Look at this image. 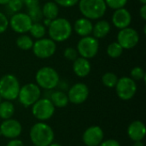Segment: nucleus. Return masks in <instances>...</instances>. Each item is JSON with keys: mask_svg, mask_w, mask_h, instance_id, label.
<instances>
[{"mask_svg": "<svg viewBox=\"0 0 146 146\" xmlns=\"http://www.w3.org/2000/svg\"><path fill=\"white\" fill-rule=\"evenodd\" d=\"M73 32V27L66 18H56L51 21L48 27L50 38L56 42H63L70 38Z\"/></svg>", "mask_w": 146, "mask_h": 146, "instance_id": "obj_1", "label": "nucleus"}, {"mask_svg": "<svg viewBox=\"0 0 146 146\" xmlns=\"http://www.w3.org/2000/svg\"><path fill=\"white\" fill-rule=\"evenodd\" d=\"M78 3L82 15L91 21L102 18L107 10L104 0H80Z\"/></svg>", "mask_w": 146, "mask_h": 146, "instance_id": "obj_2", "label": "nucleus"}, {"mask_svg": "<svg viewBox=\"0 0 146 146\" xmlns=\"http://www.w3.org/2000/svg\"><path fill=\"white\" fill-rule=\"evenodd\" d=\"M30 139L34 145L49 146L54 139V133L49 125L38 122L30 130Z\"/></svg>", "mask_w": 146, "mask_h": 146, "instance_id": "obj_3", "label": "nucleus"}, {"mask_svg": "<svg viewBox=\"0 0 146 146\" xmlns=\"http://www.w3.org/2000/svg\"><path fill=\"white\" fill-rule=\"evenodd\" d=\"M37 85L45 90H52L58 86L60 81L59 74L51 67H43L39 68L35 76Z\"/></svg>", "mask_w": 146, "mask_h": 146, "instance_id": "obj_4", "label": "nucleus"}, {"mask_svg": "<svg viewBox=\"0 0 146 146\" xmlns=\"http://www.w3.org/2000/svg\"><path fill=\"white\" fill-rule=\"evenodd\" d=\"M20 88L19 80L13 74H5L0 79V96L2 98L8 101L16 99Z\"/></svg>", "mask_w": 146, "mask_h": 146, "instance_id": "obj_5", "label": "nucleus"}, {"mask_svg": "<svg viewBox=\"0 0 146 146\" xmlns=\"http://www.w3.org/2000/svg\"><path fill=\"white\" fill-rule=\"evenodd\" d=\"M77 51L81 57L93 58L98 52L99 42L98 38L92 36L82 37L77 44Z\"/></svg>", "mask_w": 146, "mask_h": 146, "instance_id": "obj_6", "label": "nucleus"}, {"mask_svg": "<svg viewBox=\"0 0 146 146\" xmlns=\"http://www.w3.org/2000/svg\"><path fill=\"white\" fill-rule=\"evenodd\" d=\"M41 96V91L38 85L33 83H29L24 85L20 88L18 94L19 100L22 105L25 107H29L34 104Z\"/></svg>", "mask_w": 146, "mask_h": 146, "instance_id": "obj_7", "label": "nucleus"}, {"mask_svg": "<svg viewBox=\"0 0 146 146\" xmlns=\"http://www.w3.org/2000/svg\"><path fill=\"white\" fill-rule=\"evenodd\" d=\"M33 52L38 58L46 59L52 56L56 50V42L50 38H42L33 42Z\"/></svg>", "mask_w": 146, "mask_h": 146, "instance_id": "obj_8", "label": "nucleus"}, {"mask_svg": "<svg viewBox=\"0 0 146 146\" xmlns=\"http://www.w3.org/2000/svg\"><path fill=\"white\" fill-rule=\"evenodd\" d=\"M32 112L34 117L38 120L46 121L53 115L55 112V106L50 99L46 98H39L34 104H33Z\"/></svg>", "mask_w": 146, "mask_h": 146, "instance_id": "obj_9", "label": "nucleus"}, {"mask_svg": "<svg viewBox=\"0 0 146 146\" xmlns=\"http://www.w3.org/2000/svg\"><path fill=\"white\" fill-rule=\"evenodd\" d=\"M115 87L117 96L122 100H130L137 92L136 83L130 77H122L118 79Z\"/></svg>", "mask_w": 146, "mask_h": 146, "instance_id": "obj_10", "label": "nucleus"}, {"mask_svg": "<svg viewBox=\"0 0 146 146\" xmlns=\"http://www.w3.org/2000/svg\"><path fill=\"white\" fill-rule=\"evenodd\" d=\"M139 41L138 32L132 27L121 29L117 34V42L123 50H131L134 48Z\"/></svg>", "mask_w": 146, "mask_h": 146, "instance_id": "obj_11", "label": "nucleus"}, {"mask_svg": "<svg viewBox=\"0 0 146 146\" xmlns=\"http://www.w3.org/2000/svg\"><path fill=\"white\" fill-rule=\"evenodd\" d=\"M32 24L33 21L29 15L21 12L15 13L9 21V25L10 26L11 29L17 33L22 34L29 32Z\"/></svg>", "mask_w": 146, "mask_h": 146, "instance_id": "obj_12", "label": "nucleus"}, {"mask_svg": "<svg viewBox=\"0 0 146 146\" xmlns=\"http://www.w3.org/2000/svg\"><path fill=\"white\" fill-rule=\"evenodd\" d=\"M89 96V89L84 83H76L70 87L68 93V101L74 104L84 103Z\"/></svg>", "mask_w": 146, "mask_h": 146, "instance_id": "obj_13", "label": "nucleus"}, {"mask_svg": "<svg viewBox=\"0 0 146 146\" xmlns=\"http://www.w3.org/2000/svg\"><path fill=\"white\" fill-rule=\"evenodd\" d=\"M21 123L13 119H8L3 121L0 126V134L8 139H15L21 133Z\"/></svg>", "mask_w": 146, "mask_h": 146, "instance_id": "obj_14", "label": "nucleus"}, {"mask_svg": "<svg viewBox=\"0 0 146 146\" xmlns=\"http://www.w3.org/2000/svg\"><path fill=\"white\" fill-rule=\"evenodd\" d=\"M104 139V132L100 127L92 126L83 134V142L87 146H98Z\"/></svg>", "mask_w": 146, "mask_h": 146, "instance_id": "obj_15", "label": "nucleus"}, {"mask_svg": "<svg viewBox=\"0 0 146 146\" xmlns=\"http://www.w3.org/2000/svg\"><path fill=\"white\" fill-rule=\"evenodd\" d=\"M132 22L131 13L125 8L115 9L112 15V23L118 29L128 27Z\"/></svg>", "mask_w": 146, "mask_h": 146, "instance_id": "obj_16", "label": "nucleus"}, {"mask_svg": "<svg viewBox=\"0 0 146 146\" xmlns=\"http://www.w3.org/2000/svg\"><path fill=\"white\" fill-rule=\"evenodd\" d=\"M129 138L133 141H140L145 137L146 129L145 124L140 121L132 122L127 129Z\"/></svg>", "mask_w": 146, "mask_h": 146, "instance_id": "obj_17", "label": "nucleus"}, {"mask_svg": "<svg viewBox=\"0 0 146 146\" xmlns=\"http://www.w3.org/2000/svg\"><path fill=\"white\" fill-rule=\"evenodd\" d=\"M92 69L91 63L88 59L84 57H77L73 63V70L74 74L80 78L86 77Z\"/></svg>", "mask_w": 146, "mask_h": 146, "instance_id": "obj_18", "label": "nucleus"}, {"mask_svg": "<svg viewBox=\"0 0 146 146\" xmlns=\"http://www.w3.org/2000/svg\"><path fill=\"white\" fill-rule=\"evenodd\" d=\"M93 24L91 20L81 17L75 21L74 25V29L76 32V33L81 37L90 36L92 33Z\"/></svg>", "mask_w": 146, "mask_h": 146, "instance_id": "obj_19", "label": "nucleus"}, {"mask_svg": "<svg viewBox=\"0 0 146 146\" xmlns=\"http://www.w3.org/2000/svg\"><path fill=\"white\" fill-rule=\"evenodd\" d=\"M110 29H111V26L108 21L100 20L97 21L95 25H93L92 33L93 34V37L96 38H103L109 34Z\"/></svg>", "mask_w": 146, "mask_h": 146, "instance_id": "obj_20", "label": "nucleus"}, {"mask_svg": "<svg viewBox=\"0 0 146 146\" xmlns=\"http://www.w3.org/2000/svg\"><path fill=\"white\" fill-rule=\"evenodd\" d=\"M49 99L53 104V105L55 107H57V108L66 107L68 105V102H69L68 95L64 92H62V91L51 92Z\"/></svg>", "mask_w": 146, "mask_h": 146, "instance_id": "obj_21", "label": "nucleus"}, {"mask_svg": "<svg viewBox=\"0 0 146 146\" xmlns=\"http://www.w3.org/2000/svg\"><path fill=\"white\" fill-rule=\"evenodd\" d=\"M44 18L49 20H54L57 18L59 13V7L55 2H47L41 8Z\"/></svg>", "mask_w": 146, "mask_h": 146, "instance_id": "obj_22", "label": "nucleus"}, {"mask_svg": "<svg viewBox=\"0 0 146 146\" xmlns=\"http://www.w3.org/2000/svg\"><path fill=\"white\" fill-rule=\"evenodd\" d=\"M15 113V107L10 101H3L0 104V117L3 120H8L12 117Z\"/></svg>", "mask_w": 146, "mask_h": 146, "instance_id": "obj_23", "label": "nucleus"}, {"mask_svg": "<svg viewBox=\"0 0 146 146\" xmlns=\"http://www.w3.org/2000/svg\"><path fill=\"white\" fill-rule=\"evenodd\" d=\"M29 33L36 39L42 38L46 33V27H44L41 22H33Z\"/></svg>", "mask_w": 146, "mask_h": 146, "instance_id": "obj_24", "label": "nucleus"}, {"mask_svg": "<svg viewBox=\"0 0 146 146\" xmlns=\"http://www.w3.org/2000/svg\"><path fill=\"white\" fill-rule=\"evenodd\" d=\"M16 45L22 50H29L33 48V40L30 36L22 34L16 38Z\"/></svg>", "mask_w": 146, "mask_h": 146, "instance_id": "obj_25", "label": "nucleus"}, {"mask_svg": "<svg viewBox=\"0 0 146 146\" xmlns=\"http://www.w3.org/2000/svg\"><path fill=\"white\" fill-rule=\"evenodd\" d=\"M122 52H123V48L119 44L117 41L110 44L107 47V54L111 58L120 57Z\"/></svg>", "mask_w": 146, "mask_h": 146, "instance_id": "obj_26", "label": "nucleus"}, {"mask_svg": "<svg viewBox=\"0 0 146 146\" xmlns=\"http://www.w3.org/2000/svg\"><path fill=\"white\" fill-rule=\"evenodd\" d=\"M118 81V77L115 74L111 73V72H108L106 74H104L102 77V82L103 84L109 88H112L115 87L116 83Z\"/></svg>", "mask_w": 146, "mask_h": 146, "instance_id": "obj_27", "label": "nucleus"}, {"mask_svg": "<svg viewBox=\"0 0 146 146\" xmlns=\"http://www.w3.org/2000/svg\"><path fill=\"white\" fill-rule=\"evenodd\" d=\"M27 14L29 15V17L31 18L33 22H40L44 18L40 6L28 9V12Z\"/></svg>", "mask_w": 146, "mask_h": 146, "instance_id": "obj_28", "label": "nucleus"}, {"mask_svg": "<svg viewBox=\"0 0 146 146\" xmlns=\"http://www.w3.org/2000/svg\"><path fill=\"white\" fill-rule=\"evenodd\" d=\"M104 2L107 7L113 9L115 10L124 8L127 3V0H104Z\"/></svg>", "mask_w": 146, "mask_h": 146, "instance_id": "obj_29", "label": "nucleus"}, {"mask_svg": "<svg viewBox=\"0 0 146 146\" xmlns=\"http://www.w3.org/2000/svg\"><path fill=\"white\" fill-rule=\"evenodd\" d=\"M131 78L133 80H141L145 79V72L141 67H135L131 70Z\"/></svg>", "mask_w": 146, "mask_h": 146, "instance_id": "obj_30", "label": "nucleus"}, {"mask_svg": "<svg viewBox=\"0 0 146 146\" xmlns=\"http://www.w3.org/2000/svg\"><path fill=\"white\" fill-rule=\"evenodd\" d=\"M8 9L12 13H17L19 12L22 7H23V2L22 0H9V2L6 4Z\"/></svg>", "mask_w": 146, "mask_h": 146, "instance_id": "obj_31", "label": "nucleus"}, {"mask_svg": "<svg viewBox=\"0 0 146 146\" xmlns=\"http://www.w3.org/2000/svg\"><path fill=\"white\" fill-rule=\"evenodd\" d=\"M78 51L76 49L73 48V47H68L64 50L63 51V56L64 57L68 60V61H72L74 62L77 57H78Z\"/></svg>", "mask_w": 146, "mask_h": 146, "instance_id": "obj_32", "label": "nucleus"}, {"mask_svg": "<svg viewBox=\"0 0 146 146\" xmlns=\"http://www.w3.org/2000/svg\"><path fill=\"white\" fill-rule=\"evenodd\" d=\"M80 0H54V2L58 5L64 8H69L76 5Z\"/></svg>", "mask_w": 146, "mask_h": 146, "instance_id": "obj_33", "label": "nucleus"}, {"mask_svg": "<svg viewBox=\"0 0 146 146\" xmlns=\"http://www.w3.org/2000/svg\"><path fill=\"white\" fill-rule=\"evenodd\" d=\"M9 27V20L7 16L0 12V34L4 33Z\"/></svg>", "mask_w": 146, "mask_h": 146, "instance_id": "obj_34", "label": "nucleus"}, {"mask_svg": "<svg viewBox=\"0 0 146 146\" xmlns=\"http://www.w3.org/2000/svg\"><path fill=\"white\" fill-rule=\"evenodd\" d=\"M23 4L26 5L27 9L40 6L39 5V0H23Z\"/></svg>", "mask_w": 146, "mask_h": 146, "instance_id": "obj_35", "label": "nucleus"}, {"mask_svg": "<svg viewBox=\"0 0 146 146\" xmlns=\"http://www.w3.org/2000/svg\"><path fill=\"white\" fill-rule=\"evenodd\" d=\"M100 146H121V145L119 144L118 141H116L115 139H108L105 140L104 142H102L100 145Z\"/></svg>", "mask_w": 146, "mask_h": 146, "instance_id": "obj_36", "label": "nucleus"}, {"mask_svg": "<svg viewBox=\"0 0 146 146\" xmlns=\"http://www.w3.org/2000/svg\"><path fill=\"white\" fill-rule=\"evenodd\" d=\"M7 146H24L23 143L21 141V140H18V139H13V140H10Z\"/></svg>", "mask_w": 146, "mask_h": 146, "instance_id": "obj_37", "label": "nucleus"}, {"mask_svg": "<svg viewBox=\"0 0 146 146\" xmlns=\"http://www.w3.org/2000/svg\"><path fill=\"white\" fill-rule=\"evenodd\" d=\"M139 15L141 16V18L145 21L146 20V4H143L139 9Z\"/></svg>", "mask_w": 146, "mask_h": 146, "instance_id": "obj_38", "label": "nucleus"}, {"mask_svg": "<svg viewBox=\"0 0 146 146\" xmlns=\"http://www.w3.org/2000/svg\"><path fill=\"white\" fill-rule=\"evenodd\" d=\"M50 22H51V20H49V19L44 18V27H48L50 26Z\"/></svg>", "mask_w": 146, "mask_h": 146, "instance_id": "obj_39", "label": "nucleus"}, {"mask_svg": "<svg viewBox=\"0 0 146 146\" xmlns=\"http://www.w3.org/2000/svg\"><path fill=\"white\" fill-rule=\"evenodd\" d=\"M135 143H134V145L133 146H145L144 145V143L140 140V141H134Z\"/></svg>", "mask_w": 146, "mask_h": 146, "instance_id": "obj_40", "label": "nucleus"}, {"mask_svg": "<svg viewBox=\"0 0 146 146\" xmlns=\"http://www.w3.org/2000/svg\"><path fill=\"white\" fill-rule=\"evenodd\" d=\"M9 2V0H0V4L1 5H6Z\"/></svg>", "mask_w": 146, "mask_h": 146, "instance_id": "obj_41", "label": "nucleus"}, {"mask_svg": "<svg viewBox=\"0 0 146 146\" xmlns=\"http://www.w3.org/2000/svg\"><path fill=\"white\" fill-rule=\"evenodd\" d=\"M49 146H62V145H59V144H50Z\"/></svg>", "mask_w": 146, "mask_h": 146, "instance_id": "obj_42", "label": "nucleus"}, {"mask_svg": "<svg viewBox=\"0 0 146 146\" xmlns=\"http://www.w3.org/2000/svg\"><path fill=\"white\" fill-rule=\"evenodd\" d=\"M139 2L142 3V5L143 4H146V0H139Z\"/></svg>", "mask_w": 146, "mask_h": 146, "instance_id": "obj_43", "label": "nucleus"}, {"mask_svg": "<svg viewBox=\"0 0 146 146\" xmlns=\"http://www.w3.org/2000/svg\"><path fill=\"white\" fill-rule=\"evenodd\" d=\"M1 102H2V98H1V96H0V104H1Z\"/></svg>", "mask_w": 146, "mask_h": 146, "instance_id": "obj_44", "label": "nucleus"}, {"mask_svg": "<svg viewBox=\"0 0 146 146\" xmlns=\"http://www.w3.org/2000/svg\"><path fill=\"white\" fill-rule=\"evenodd\" d=\"M33 146H36V145H33Z\"/></svg>", "mask_w": 146, "mask_h": 146, "instance_id": "obj_45", "label": "nucleus"}, {"mask_svg": "<svg viewBox=\"0 0 146 146\" xmlns=\"http://www.w3.org/2000/svg\"><path fill=\"white\" fill-rule=\"evenodd\" d=\"M22 2H23V0H22Z\"/></svg>", "mask_w": 146, "mask_h": 146, "instance_id": "obj_46", "label": "nucleus"}]
</instances>
